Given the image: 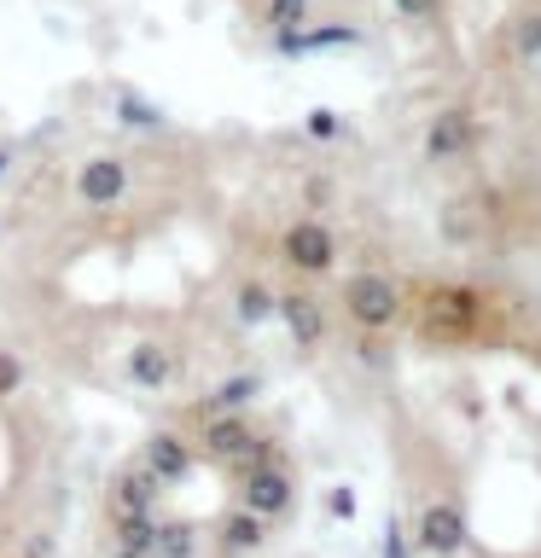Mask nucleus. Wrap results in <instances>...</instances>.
I'll use <instances>...</instances> for the list:
<instances>
[{"mask_svg":"<svg viewBox=\"0 0 541 558\" xmlns=\"http://www.w3.org/2000/svg\"><path fill=\"white\" fill-rule=\"evenodd\" d=\"M344 314H349L361 331H390V326L401 320V291H396L384 274H356V279L344 286Z\"/></svg>","mask_w":541,"mask_h":558,"instance_id":"nucleus-1","label":"nucleus"},{"mask_svg":"<svg viewBox=\"0 0 541 558\" xmlns=\"http://www.w3.org/2000/svg\"><path fill=\"white\" fill-rule=\"evenodd\" d=\"M256 390H262V384H256L251 373H244V378H227V384H221V390H216V396H209V401H199V408H192V413H199V418H204V413H216V408H239V401H251Z\"/></svg>","mask_w":541,"mask_h":558,"instance_id":"nucleus-16","label":"nucleus"},{"mask_svg":"<svg viewBox=\"0 0 541 558\" xmlns=\"http://www.w3.org/2000/svg\"><path fill=\"white\" fill-rule=\"evenodd\" d=\"M262 541H268V518H256V512H227L221 518V535H216V553L221 558H244V553H256Z\"/></svg>","mask_w":541,"mask_h":558,"instance_id":"nucleus-11","label":"nucleus"},{"mask_svg":"<svg viewBox=\"0 0 541 558\" xmlns=\"http://www.w3.org/2000/svg\"><path fill=\"white\" fill-rule=\"evenodd\" d=\"M338 129H344L338 111H309V122H303V134H309V140H338Z\"/></svg>","mask_w":541,"mask_h":558,"instance_id":"nucleus-21","label":"nucleus"},{"mask_svg":"<svg viewBox=\"0 0 541 558\" xmlns=\"http://www.w3.org/2000/svg\"><path fill=\"white\" fill-rule=\"evenodd\" d=\"M274 314L286 320V331H291V343L297 349H314L326 338V308L314 303L309 291H286V296H274Z\"/></svg>","mask_w":541,"mask_h":558,"instance_id":"nucleus-9","label":"nucleus"},{"mask_svg":"<svg viewBox=\"0 0 541 558\" xmlns=\"http://www.w3.org/2000/svg\"><path fill=\"white\" fill-rule=\"evenodd\" d=\"M356 512V495H349V488H332V518H349Z\"/></svg>","mask_w":541,"mask_h":558,"instance_id":"nucleus-23","label":"nucleus"},{"mask_svg":"<svg viewBox=\"0 0 541 558\" xmlns=\"http://www.w3.org/2000/svg\"><path fill=\"white\" fill-rule=\"evenodd\" d=\"M349 41H361L349 24H326V29L291 24V29H274V47L286 52V59H303V52H321V47H349Z\"/></svg>","mask_w":541,"mask_h":558,"instance_id":"nucleus-10","label":"nucleus"},{"mask_svg":"<svg viewBox=\"0 0 541 558\" xmlns=\"http://www.w3.org/2000/svg\"><path fill=\"white\" fill-rule=\"evenodd\" d=\"M146 553H157V558H192V553H199V530H192V523H164V518H157L152 535H146Z\"/></svg>","mask_w":541,"mask_h":558,"instance_id":"nucleus-14","label":"nucleus"},{"mask_svg":"<svg viewBox=\"0 0 541 558\" xmlns=\"http://www.w3.org/2000/svg\"><path fill=\"white\" fill-rule=\"evenodd\" d=\"M233 314L244 326H262V320H274V291L262 286V279H244L239 296H233Z\"/></svg>","mask_w":541,"mask_h":558,"instance_id":"nucleus-15","label":"nucleus"},{"mask_svg":"<svg viewBox=\"0 0 541 558\" xmlns=\"http://www.w3.org/2000/svg\"><path fill=\"white\" fill-rule=\"evenodd\" d=\"M384 553H390V558H408V553H401V530H396V523L384 530Z\"/></svg>","mask_w":541,"mask_h":558,"instance_id":"nucleus-26","label":"nucleus"},{"mask_svg":"<svg viewBox=\"0 0 541 558\" xmlns=\"http://www.w3.org/2000/svg\"><path fill=\"white\" fill-rule=\"evenodd\" d=\"M332 198V181L326 174H309V204H326Z\"/></svg>","mask_w":541,"mask_h":558,"instance_id":"nucleus-25","label":"nucleus"},{"mask_svg":"<svg viewBox=\"0 0 541 558\" xmlns=\"http://www.w3.org/2000/svg\"><path fill=\"white\" fill-rule=\"evenodd\" d=\"M419 547L436 553V558H448V553H460L466 547V512L454 500H436L419 512Z\"/></svg>","mask_w":541,"mask_h":558,"instance_id":"nucleus-8","label":"nucleus"},{"mask_svg":"<svg viewBox=\"0 0 541 558\" xmlns=\"http://www.w3.org/2000/svg\"><path fill=\"white\" fill-rule=\"evenodd\" d=\"M175 373H181V366H175V355L164 343H140L129 355V378L140 390H164V384H175Z\"/></svg>","mask_w":541,"mask_h":558,"instance_id":"nucleus-12","label":"nucleus"},{"mask_svg":"<svg viewBox=\"0 0 541 558\" xmlns=\"http://www.w3.org/2000/svg\"><path fill=\"white\" fill-rule=\"evenodd\" d=\"M146 471L157 483H181L192 471V448L181 442V436H152L146 442Z\"/></svg>","mask_w":541,"mask_h":558,"instance_id":"nucleus-13","label":"nucleus"},{"mask_svg":"<svg viewBox=\"0 0 541 558\" xmlns=\"http://www.w3.org/2000/svg\"><path fill=\"white\" fill-rule=\"evenodd\" d=\"M24 558H52V535H29L24 541Z\"/></svg>","mask_w":541,"mask_h":558,"instance_id":"nucleus-24","label":"nucleus"},{"mask_svg":"<svg viewBox=\"0 0 541 558\" xmlns=\"http://www.w3.org/2000/svg\"><path fill=\"white\" fill-rule=\"evenodd\" d=\"M286 262L297 274H332V262H338V239H332V227L314 221V216L286 227Z\"/></svg>","mask_w":541,"mask_h":558,"instance_id":"nucleus-4","label":"nucleus"},{"mask_svg":"<svg viewBox=\"0 0 541 558\" xmlns=\"http://www.w3.org/2000/svg\"><path fill=\"white\" fill-rule=\"evenodd\" d=\"M256 425L244 413L233 408H216V413H204V453L209 460H221V465H251V453H256Z\"/></svg>","mask_w":541,"mask_h":558,"instance_id":"nucleus-3","label":"nucleus"},{"mask_svg":"<svg viewBox=\"0 0 541 558\" xmlns=\"http://www.w3.org/2000/svg\"><path fill=\"white\" fill-rule=\"evenodd\" d=\"M76 198L94 204V209L122 204V198H129V163H122V157H94V163H82V174H76Z\"/></svg>","mask_w":541,"mask_h":558,"instance_id":"nucleus-7","label":"nucleus"},{"mask_svg":"<svg viewBox=\"0 0 541 558\" xmlns=\"http://www.w3.org/2000/svg\"><path fill=\"white\" fill-rule=\"evenodd\" d=\"M17 390H24V361L0 349V401H7V396H17Z\"/></svg>","mask_w":541,"mask_h":558,"instance_id":"nucleus-20","label":"nucleus"},{"mask_svg":"<svg viewBox=\"0 0 541 558\" xmlns=\"http://www.w3.org/2000/svg\"><path fill=\"white\" fill-rule=\"evenodd\" d=\"M7 163H12V151H7V146H0V174H7Z\"/></svg>","mask_w":541,"mask_h":558,"instance_id":"nucleus-27","label":"nucleus"},{"mask_svg":"<svg viewBox=\"0 0 541 558\" xmlns=\"http://www.w3.org/2000/svg\"><path fill=\"white\" fill-rule=\"evenodd\" d=\"M262 17H268L274 29H291V24H303V17H309V0H268Z\"/></svg>","mask_w":541,"mask_h":558,"instance_id":"nucleus-18","label":"nucleus"},{"mask_svg":"<svg viewBox=\"0 0 541 558\" xmlns=\"http://www.w3.org/2000/svg\"><path fill=\"white\" fill-rule=\"evenodd\" d=\"M390 7H396L401 17H431L436 7H443V0H390Z\"/></svg>","mask_w":541,"mask_h":558,"instance_id":"nucleus-22","label":"nucleus"},{"mask_svg":"<svg viewBox=\"0 0 541 558\" xmlns=\"http://www.w3.org/2000/svg\"><path fill=\"white\" fill-rule=\"evenodd\" d=\"M513 52H518V59H536V52H541V12H530V17H518V24H513Z\"/></svg>","mask_w":541,"mask_h":558,"instance_id":"nucleus-17","label":"nucleus"},{"mask_svg":"<svg viewBox=\"0 0 541 558\" xmlns=\"http://www.w3.org/2000/svg\"><path fill=\"white\" fill-rule=\"evenodd\" d=\"M471 146H478V117L471 111H436L431 129H425V157H436V163H448V157H466Z\"/></svg>","mask_w":541,"mask_h":558,"instance_id":"nucleus-6","label":"nucleus"},{"mask_svg":"<svg viewBox=\"0 0 541 558\" xmlns=\"http://www.w3.org/2000/svg\"><path fill=\"white\" fill-rule=\"evenodd\" d=\"M478 320H483V308H478L471 291H454V286L431 291V303H425V331L431 338H471Z\"/></svg>","mask_w":541,"mask_h":558,"instance_id":"nucleus-5","label":"nucleus"},{"mask_svg":"<svg viewBox=\"0 0 541 558\" xmlns=\"http://www.w3.org/2000/svg\"><path fill=\"white\" fill-rule=\"evenodd\" d=\"M117 117H122V122H134V129H157V122H164V117L152 111V105H140V99L129 94V87L117 94Z\"/></svg>","mask_w":541,"mask_h":558,"instance_id":"nucleus-19","label":"nucleus"},{"mask_svg":"<svg viewBox=\"0 0 541 558\" xmlns=\"http://www.w3.org/2000/svg\"><path fill=\"white\" fill-rule=\"evenodd\" d=\"M239 500H244V512H256V518H286L297 506V483L279 460H256V465H244Z\"/></svg>","mask_w":541,"mask_h":558,"instance_id":"nucleus-2","label":"nucleus"}]
</instances>
